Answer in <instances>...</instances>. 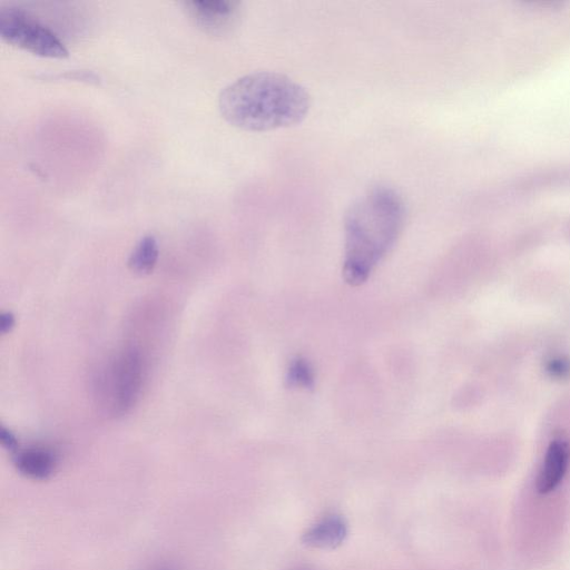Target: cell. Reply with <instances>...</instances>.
Segmentation results:
<instances>
[{"label": "cell", "instance_id": "obj_8", "mask_svg": "<svg viewBox=\"0 0 570 570\" xmlns=\"http://www.w3.org/2000/svg\"><path fill=\"white\" fill-rule=\"evenodd\" d=\"M347 536L345 520L339 516H328L312 526L303 537V542L309 547L332 549L343 543Z\"/></svg>", "mask_w": 570, "mask_h": 570}, {"label": "cell", "instance_id": "obj_10", "mask_svg": "<svg viewBox=\"0 0 570 570\" xmlns=\"http://www.w3.org/2000/svg\"><path fill=\"white\" fill-rule=\"evenodd\" d=\"M287 381L290 387L309 389L314 386V371L306 359L297 358L291 361Z\"/></svg>", "mask_w": 570, "mask_h": 570}, {"label": "cell", "instance_id": "obj_7", "mask_svg": "<svg viewBox=\"0 0 570 570\" xmlns=\"http://www.w3.org/2000/svg\"><path fill=\"white\" fill-rule=\"evenodd\" d=\"M15 466L27 478L44 480L51 477L57 466V456L52 449L43 446L17 450Z\"/></svg>", "mask_w": 570, "mask_h": 570}, {"label": "cell", "instance_id": "obj_12", "mask_svg": "<svg viewBox=\"0 0 570 570\" xmlns=\"http://www.w3.org/2000/svg\"><path fill=\"white\" fill-rule=\"evenodd\" d=\"M0 441L2 445L9 451L16 452L19 448L18 440L11 430L6 427L0 428Z\"/></svg>", "mask_w": 570, "mask_h": 570}, {"label": "cell", "instance_id": "obj_11", "mask_svg": "<svg viewBox=\"0 0 570 570\" xmlns=\"http://www.w3.org/2000/svg\"><path fill=\"white\" fill-rule=\"evenodd\" d=\"M547 371L550 376L565 378L570 373V362L565 359H553L548 362Z\"/></svg>", "mask_w": 570, "mask_h": 570}, {"label": "cell", "instance_id": "obj_3", "mask_svg": "<svg viewBox=\"0 0 570 570\" xmlns=\"http://www.w3.org/2000/svg\"><path fill=\"white\" fill-rule=\"evenodd\" d=\"M0 36L8 44L37 56L63 60L70 55L51 29L21 8L0 9Z\"/></svg>", "mask_w": 570, "mask_h": 570}, {"label": "cell", "instance_id": "obj_4", "mask_svg": "<svg viewBox=\"0 0 570 570\" xmlns=\"http://www.w3.org/2000/svg\"><path fill=\"white\" fill-rule=\"evenodd\" d=\"M142 360L139 352L125 351L117 358L104 378L106 397L114 412H125L135 402L141 390Z\"/></svg>", "mask_w": 570, "mask_h": 570}, {"label": "cell", "instance_id": "obj_13", "mask_svg": "<svg viewBox=\"0 0 570 570\" xmlns=\"http://www.w3.org/2000/svg\"><path fill=\"white\" fill-rule=\"evenodd\" d=\"M16 319L12 312H4L0 317V332L7 334L15 327Z\"/></svg>", "mask_w": 570, "mask_h": 570}, {"label": "cell", "instance_id": "obj_14", "mask_svg": "<svg viewBox=\"0 0 570 570\" xmlns=\"http://www.w3.org/2000/svg\"><path fill=\"white\" fill-rule=\"evenodd\" d=\"M159 570H169V569H159Z\"/></svg>", "mask_w": 570, "mask_h": 570}, {"label": "cell", "instance_id": "obj_6", "mask_svg": "<svg viewBox=\"0 0 570 570\" xmlns=\"http://www.w3.org/2000/svg\"><path fill=\"white\" fill-rule=\"evenodd\" d=\"M569 457L566 441L554 440L549 445L537 478L538 493L543 495L553 493L563 483L569 466Z\"/></svg>", "mask_w": 570, "mask_h": 570}, {"label": "cell", "instance_id": "obj_2", "mask_svg": "<svg viewBox=\"0 0 570 570\" xmlns=\"http://www.w3.org/2000/svg\"><path fill=\"white\" fill-rule=\"evenodd\" d=\"M311 108V96L288 76L257 72L226 86L219 97L223 119L237 129L268 132L301 123Z\"/></svg>", "mask_w": 570, "mask_h": 570}, {"label": "cell", "instance_id": "obj_1", "mask_svg": "<svg viewBox=\"0 0 570 570\" xmlns=\"http://www.w3.org/2000/svg\"><path fill=\"white\" fill-rule=\"evenodd\" d=\"M404 198L387 185H377L350 206L345 219L343 277L351 285L365 283L395 247L406 223Z\"/></svg>", "mask_w": 570, "mask_h": 570}, {"label": "cell", "instance_id": "obj_9", "mask_svg": "<svg viewBox=\"0 0 570 570\" xmlns=\"http://www.w3.org/2000/svg\"><path fill=\"white\" fill-rule=\"evenodd\" d=\"M159 243L154 237H145L136 245L131 254L129 265L132 271L140 274L153 272L159 261Z\"/></svg>", "mask_w": 570, "mask_h": 570}, {"label": "cell", "instance_id": "obj_5", "mask_svg": "<svg viewBox=\"0 0 570 570\" xmlns=\"http://www.w3.org/2000/svg\"><path fill=\"white\" fill-rule=\"evenodd\" d=\"M183 6L196 26L214 36L231 33L241 18V4L232 0L185 2Z\"/></svg>", "mask_w": 570, "mask_h": 570}]
</instances>
